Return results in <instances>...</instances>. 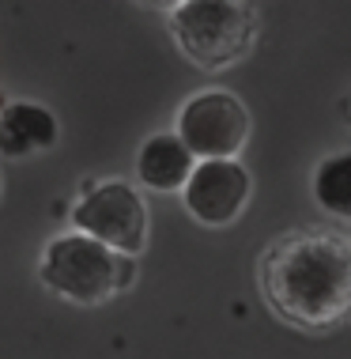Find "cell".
Here are the masks:
<instances>
[{"instance_id": "12", "label": "cell", "mask_w": 351, "mask_h": 359, "mask_svg": "<svg viewBox=\"0 0 351 359\" xmlns=\"http://www.w3.org/2000/svg\"><path fill=\"white\" fill-rule=\"evenodd\" d=\"M0 197H4V178H0Z\"/></svg>"}, {"instance_id": "2", "label": "cell", "mask_w": 351, "mask_h": 359, "mask_svg": "<svg viewBox=\"0 0 351 359\" xmlns=\"http://www.w3.org/2000/svg\"><path fill=\"white\" fill-rule=\"evenodd\" d=\"M38 280L72 306H106L136 284V257L83 231H61L38 254Z\"/></svg>"}, {"instance_id": "6", "label": "cell", "mask_w": 351, "mask_h": 359, "mask_svg": "<svg viewBox=\"0 0 351 359\" xmlns=\"http://www.w3.org/2000/svg\"><path fill=\"white\" fill-rule=\"evenodd\" d=\"M253 197V178L242 159H197L181 189L185 212L204 227H230L242 219Z\"/></svg>"}, {"instance_id": "13", "label": "cell", "mask_w": 351, "mask_h": 359, "mask_svg": "<svg viewBox=\"0 0 351 359\" xmlns=\"http://www.w3.org/2000/svg\"><path fill=\"white\" fill-rule=\"evenodd\" d=\"M347 121H351V106H347Z\"/></svg>"}, {"instance_id": "10", "label": "cell", "mask_w": 351, "mask_h": 359, "mask_svg": "<svg viewBox=\"0 0 351 359\" xmlns=\"http://www.w3.org/2000/svg\"><path fill=\"white\" fill-rule=\"evenodd\" d=\"M136 4H140V8H151V12H174V8H181L185 4V0H136Z\"/></svg>"}, {"instance_id": "1", "label": "cell", "mask_w": 351, "mask_h": 359, "mask_svg": "<svg viewBox=\"0 0 351 359\" xmlns=\"http://www.w3.org/2000/svg\"><path fill=\"white\" fill-rule=\"evenodd\" d=\"M257 280L268 310L302 333L351 322V242L329 231H291L265 250Z\"/></svg>"}, {"instance_id": "11", "label": "cell", "mask_w": 351, "mask_h": 359, "mask_svg": "<svg viewBox=\"0 0 351 359\" xmlns=\"http://www.w3.org/2000/svg\"><path fill=\"white\" fill-rule=\"evenodd\" d=\"M4 106H8V99H4V95H0V114H4Z\"/></svg>"}, {"instance_id": "9", "label": "cell", "mask_w": 351, "mask_h": 359, "mask_svg": "<svg viewBox=\"0 0 351 359\" xmlns=\"http://www.w3.org/2000/svg\"><path fill=\"white\" fill-rule=\"evenodd\" d=\"M310 197L333 219H351V151H329L310 174Z\"/></svg>"}, {"instance_id": "7", "label": "cell", "mask_w": 351, "mask_h": 359, "mask_svg": "<svg viewBox=\"0 0 351 359\" xmlns=\"http://www.w3.org/2000/svg\"><path fill=\"white\" fill-rule=\"evenodd\" d=\"M61 140V121L50 106L31 99H8L0 114V155L4 159H34L57 148Z\"/></svg>"}, {"instance_id": "8", "label": "cell", "mask_w": 351, "mask_h": 359, "mask_svg": "<svg viewBox=\"0 0 351 359\" xmlns=\"http://www.w3.org/2000/svg\"><path fill=\"white\" fill-rule=\"evenodd\" d=\"M193 167H197V155L185 148V140L174 129L151 133L136 151V182L151 193H181Z\"/></svg>"}, {"instance_id": "5", "label": "cell", "mask_w": 351, "mask_h": 359, "mask_svg": "<svg viewBox=\"0 0 351 359\" xmlns=\"http://www.w3.org/2000/svg\"><path fill=\"white\" fill-rule=\"evenodd\" d=\"M174 133L197 159H238L249 144L253 121L246 102L227 87H200L178 106Z\"/></svg>"}, {"instance_id": "3", "label": "cell", "mask_w": 351, "mask_h": 359, "mask_svg": "<svg viewBox=\"0 0 351 359\" xmlns=\"http://www.w3.org/2000/svg\"><path fill=\"white\" fill-rule=\"evenodd\" d=\"M257 31L261 23L249 0H185L170 12L174 46L200 72H223L246 61Z\"/></svg>"}, {"instance_id": "4", "label": "cell", "mask_w": 351, "mask_h": 359, "mask_svg": "<svg viewBox=\"0 0 351 359\" xmlns=\"http://www.w3.org/2000/svg\"><path fill=\"white\" fill-rule=\"evenodd\" d=\"M72 231H83L121 254L140 257L151 235V208L144 201V189L125 178L87 182L72 205Z\"/></svg>"}]
</instances>
